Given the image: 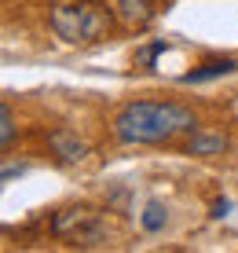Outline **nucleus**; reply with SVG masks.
<instances>
[{"mask_svg":"<svg viewBox=\"0 0 238 253\" xmlns=\"http://www.w3.org/2000/svg\"><path fill=\"white\" fill-rule=\"evenodd\" d=\"M26 172V165H4V184H11L15 176H22Z\"/></svg>","mask_w":238,"mask_h":253,"instance_id":"11","label":"nucleus"},{"mask_svg":"<svg viewBox=\"0 0 238 253\" xmlns=\"http://www.w3.org/2000/svg\"><path fill=\"white\" fill-rule=\"evenodd\" d=\"M15 139V114H11V107L7 103H0V143H11Z\"/></svg>","mask_w":238,"mask_h":253,"instance_id":"9","label":"nucleus"},{"mask_svg":"<svg viewBox=\"0 0 238 253\" xmlns=\"http://www.w3.org/2000/svg\"><path fill=\"white\" fill-rule=\"evenodd\" d=\"M139 220H143L147 231H161L165 224H169V209H165L161 202H151V206L143 209V216H139Z\"/></svg>","mask_w":238,"mask_h":253,"instance_id":"8","label":"nucleus"},{"mask_svg":"<svg viewBox=\"0 0 238 253\" xmlns=\"http://www.w3.org/2000/svg\"><path fill=\"white\" fill-rule=\"evenodd\" d=\"M165 48H169V44H165V41H158V44H151V48H143V51H139V66H154V59L161 55Z\"/></svg>","mask_w":238,"mask_h":253,"instance_id":"10","label":"nucleus"},{"mask_svg":"<svg viewBox=\"0 0 238 253\" xmlns=\"http://www.w3.org/2000/svg\"><path fill=\"white\" fill-rule=\"evenodd\" d=\"M235 70H238L235 59H213V63L183 74V84H201V81H213V77H227V74H235Z\"/></svg>","mask_w":238,"mask_h":253,"instance_id":"5","label":"nucleus"},{"mask_svg":"<svg viewBox=\"0 0 238 253\" xmlns=\"http://www.w3.org/2000/svg\"><path fill=\"white\" fill-rule=\"evenodd\" d=\"M51 30L66 41V44H95L110 33V15L103 7L88 4H59L51 11Z\"/></svg>","mask_w":238,"mask_h":253,"instance_id":"2","label":"nucleus"},{"mask_svg":"<svg viewBox=\"0 0 238 253\" xmlns=\"http://www.w3.org/2000/svg\"><path fill=\"white\" fill-rule=\"evenodd\" d=\"M118 11H121V19H125V22L143 26L154 15V0H118Z\"/></svg>","mask_w":238,"mask_h":253,"instance_id":"7","label":"nucleus"},{"mask_svg":"<svg viewBox=\"0 0 238 253\" xmlns=\"http://www.w3.org/2000/svg\"><path fill=\"white\" fill-rule=\"evenodd\" d=\"M227 209H231V202H227V198H216V206H213V216L220 220V216H227Z\"/></svg>","mask_w":238,"mask_h":253,"instance_id":"12","label":"nucleus"},{"mask_svg":"<svg viewBox=\"0 0 238 253\" xmlns=\"http://www.w3.org/2000/svg\"><path fill=\"white\" fill-rule=\"evenodd\" d=\"M51 231L59 239H70L74 246H95L103 239V220L92 209H63L51 220Z\"/></svg>","mask_w":238,"mask_h":253,"instance_id":"3","label":"nucleus"},{"mask_svg":"<svg viewBox=\"0 0 238 253\" xmlns=\"http://www.w3.org/2000/svg\"><path fill=\"white\" fill-rule=\"evenodd\" d=\"M198 118L180 103H154L139 99L128 103L118 118H114V136L121 143H169V139L195 132Z\"/></svg>","mask_w":238,"mask_h":253,"instance_id":"1","label":"nucleus"},{"mask_svg":"<svg viewBox=\"0 0 238 253\" xmlns=\"http://www.w3.org/2000/svg\"><path fill=\"white\" fill-rule=\"evenodd\" d=\"M224 151H227V139L220 132H195V139L187 143V154H195V158H213Z\"/></svg>","mask_w":238,"mask_h":253,"instance_id":"6","label":"nucleus"},{"mask_svg":"<svg viewBox=\"0 0 238 253\" xmlns=\"http://www.w3.org/2000/svg\"><path fill=\"white\" fill-rule=\"evenodd\" d=\"M48 147H51V154H55L59 162H66V165L81 162L88 154V143L77 139V132H70V128H55V132L48 136Z\"/></svg>","mask_w":238,"mask_h":253,"instance_id":"4","label":"nucleus"}]
</instances>
